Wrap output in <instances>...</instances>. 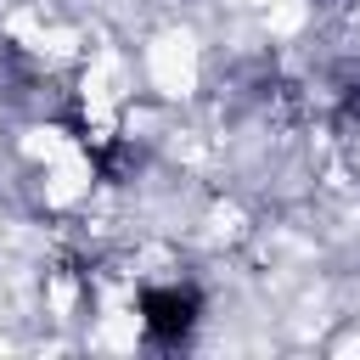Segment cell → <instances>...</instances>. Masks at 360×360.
I'll list each match as a JSON object with an SVG mask.
<instances>
[{"label":"cell","mask_w":360,"mask_h":360,"mask_svg":"<svg viewBox=\"0 0 360 360\" xmlns=\"http://www.w3.org/2000/svg\"><path fill=\"white\" fill-rule=\"evenodd\" d=\"M141 315H146V332L152 338H186L191 321H197V292H180V287H152L141 292Z\"/></svg>","instance_id":"cell-1"}]
</instances>
